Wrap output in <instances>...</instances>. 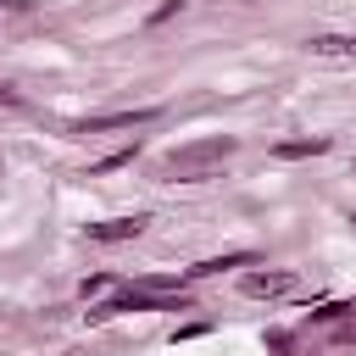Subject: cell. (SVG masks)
Instances as JSON below:
<instances>
[{
    "mask_svg": "<svg viewBox=\"0 0 356 356\" xmlns=\"http://www.w3.org/2000/svg\"><path fill=\"white\" fill-rule=\"evenodd\" d=\"M256 256L250 250H234V256H211V261H195V267H184V278H211V273H222V267H250Z\"/></svg>",
    "mask_w": 356,
    "mask_h": 356,
    "instance_id": "cell-6",
    "label": "cell"
},
{
    "mask_svg": "<svg viewBox=\"0 0 356 356\" xmlns=\"http://www.w3.org/2000/svg\"><path fill=\"white\" fill-rule=\"evenodd\" d=\"M312 50L317 56H356V33H323V39H312Z\"/></svg>",
    "mask_w": 356,
    "mask_h": 356,
    "instance_id": "cell-7",
    "label": "cell"
},
{
    "mask_svg": "<svg viewBox=\"0 0 356 356\" xmlns=\"http://www.w3.org/2000/svg\"><path fill=\"white\" fill-rule=\"evenodd\" d=\"M295 289V273H250L245 278V295H256V300H273V295H289Z\"/></svg>",
    "mask_w": 356,
    "mask_h": 356,
    "instance_id": "cell-5",
    "label": "cell"
},
{
    "mask_svg": "<svg viewBox=\"0 0 356 356\" xmlns=\"http://www.w3.org/2000/svg\"><path fill=\"white\" fill-rule=\"evenodd\" d=\"M228 156H234V139L211 134V139H195V145L167 150V156H161V172H167V178H200L206 167H217V161H228Z\"/></svg>",
    "mask_w": 356,
    "mask_h": 356,
    "instance_id": "cell-1",
    "label": "cell"
},
{
    "mask_svg": "<svg viewBox=\"0 0 356 356\" xmlns=\"http://www.w3.org/2000/svg\"><path fill=\"white\" fill-rule=\"evenodd\" d=\"M323 150H328V139H284V145H273V156H289V161L295 156H323Z\"/></svg>",
    "mask_w": 356,
    "mask_h": 356,
    "instance_id": "cell-8",
    "label": "cell"
},
{
    "mask_svg": "<svg viewBox=\"0 0 356 356\" xmlns=\"http://www.w3.org/2000/svg\"><path fill=\"white\" fill-rule=\"evenodd\" d=\"M161 111L156 106H139V111H100V117H83L78 134H111V128H139V122H156Z\"/></svg>",
    "mask_w": 356,
    "mask_h": 356,
    "instance_id": "cell-3",
    "label": "cell"
},
{
    "mask_svg": "<svg viewBox=\"0 0 356 356\" xmlns=\"http://www.w3.org/2000/svg\"><path fill=\"white\" fill-rule=\"evenodd\" d=\"M139 228H145V217H106V222H89V239L117 245V239H134Z\"/></svg>",
    "mask_w": 356,
    "mask_h": 356,
    "instance_id": "cell-4",
    "label": "cell"
},
{
    "mask_svg": "<svg viewBox=\"0 0 356 356\" xmlns=\"http://www.w3.org/2000/svg\"><path fill=\"white\" fill-rule=\"evenodd\" d=\"M134 150H139V145H134ZM134 150H117V156L95 161V167H89V178H95V172H117V167H128V161H134Z\"/></svg>",
    "mask_w": 356,
    "mask_h": 356,
    "instance_id": "cell-9",
    "label": "cell"
},
{
    "mask_svg": "<svg viewBox=\"0 0 356 356\" xmlns=\"http://www.w3.org/2000/svg\"><path fill=\"white\" fill-rule=\"evenodd\" d=\"M122 312H184V295H172V289H122V295H111V300H100L95 312H89V323H106V317H122Z\"/></svg>",
    "mask_w": 356,
    "mask_h": 356,
    "instance_id": "cell-2",
    "label": "cell"
}]
</instances>
